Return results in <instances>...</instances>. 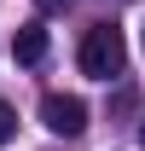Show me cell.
<instances>
[{"label":"cell","mask_w":145,"mask_h":151,"mask_svg":"<svg viewBox=\"0 0 145 151\" xmlns=\"http://www.w3.org/2000/svg\"><path fill=\"white\" fill-rule=\"evenodd\" d=\"M12 134H18V116H12V105H6V99H0V145H6V139H12Z\"/></svg>","instance_id":"4"},{"label":"cell","mask_w":145,"mask_h":151,"mask_svg":"<svg viewBox=\"0 0 145 151\" xmlns=\"http://www.w3.org/2000/svg\"><path fill=\"white\" fill-rule=\"evenodd\" d=\"M41 122H47L52 134H64V139H75V134L87 128V105H81L75 93H47L41 99Z\"/></svg>","instance_id":"2"},{"label":"cell","mask_w":145,"mask_h":151,"mask_svg":"<svg viewBox=\"0 0 145 151\" xmlns=\"http://www.w3.org/2000/svg\"><path fill=\"white\" fill-rule=\"evenodd\" d=\"M41 6H47V12H64V6H75V0H41Z\"/></svg>","instance_id":"5"},{"label":"cell","mask_w":145,"mask_h":151,"mask_svg":"<svg viewBox=\"0 0 145 151\" xmlns=\"http://www.w3.org/2000/svg\"><path fill=\"white\" fill-rule=\"evenodd\" d=\"M81 76H93V81H110V76H122V64H128V41H122V29L116 23H93L87 35H81Z\"/></svg>","instance_id":"1"},{"label":"cell","mask_w":145,"mask_h":151,"mask_svg":"<svg viewBox=\"0 0 145 151\" xmlns=\"http://www.w3.org/2000/svg\"><path fill=\"white\" fill-rule=\"evenodd\" d=\"M12 58H18V64H41V58H47V29H41V23H23L18 35H12Z\"/></svg>","instance_id":"3"},{"label":"cell","mask_w":145,"mask_h":151,"mask_svg":"<svg viewBox=\"0 0 145 151\" xmlns=\"http://www.w3.org/2000/svg\"><path fill=\"white\" fill-rule=\"evenodd\" d=\"M139 139H145V128H139Z\"/></svg>","instance_id":"6"}]
</instances>
